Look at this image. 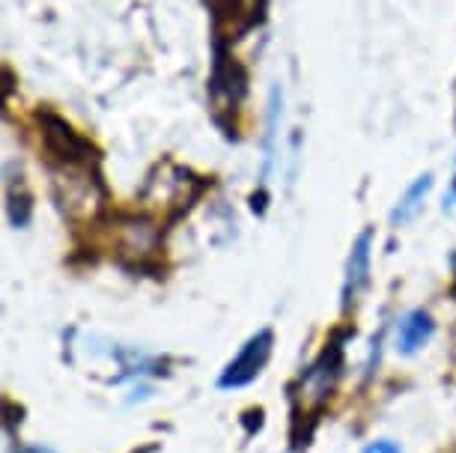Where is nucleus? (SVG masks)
<instances>
[{"label": "nucleus", "mask_w": 456, "mask_h": 453, "mask_svg": "<svg viewBox=\"0 0 456 453\" xmlns=\"http://www.w3.org/2000/svg\"><path fill=\"white\" fill-rule=\"evenodd\" d=\"M272 346H274V335L269 328L256 331V335L248 340L242 346V352H239L233 361L224 367L218 384L221 388H245V384H251L256 376L263 373V367L269 364L272 358Z\"/></svg>", "instance_id": "nucleus-7"}, {"label": "nucleus", "mask_w": 456, "mask_h": 453, "mask_svg": "<svg viewBox=\"0 0 456 453\" xmlns=\"http://www.w3.org/2000/svg\"><path fill=\"white\" fill-rule=\"evenodd\" d=\"M54 194L66 218L87 221L105 209L108 191L99 179L96 167H57Z\"/></svg>", "instance_id": "nucleus-3"}, {"label": "nucleus", "mask_w": 456, "mask_h": 453, "mask_svg": "<svg viewBox=\"0 0 456 453\" xmlns=\"http://www.w3.org/2000/svg\"><path fill=\"white\" fill-rule=\"evenodd\" d=\"M114 256L128 269H150L161 251V230L146 215H117L110 227Z\"/></svg>", "instance_id": "nucleus-4"}, {"label": "nucleus", "mask_w": 456, "mask_h": 453, "mask_svg": "<svg viewBox=\"0 0 456 453\" xmlns=\"http://www.w3.org/2000/svg\"><path fill=\"white\" fill-rule=\"evenodd\" d=\"M436 331V322L433 316L427 311H411L400 320V328H397V349L403 355H415L420 346L433 337Z\"/></svg>", "instance_id": "nucleus-9"}, {"label": "nucleus", "mask_w": 456, "mask_h": 453, "mask_svg": "<svg viewBox=\"0 0 456 453\" xmlns=\"http://www.w3.org/2000/svg\"><path fill=\"white\" fill-rule=\"evenodd\" d=\"M21 453H51L48 448H24Z\"/></svg>", "instance_id": "nucleus-13"}, {"label": "nucleus", "mask_w": 456, "mask_h": 453, "mask_svg": "<svg viewBox=\"0 0 456 453\" xmlns=\"http://www.w3.org/2000/svg\"><path fill=\"white\" fill-rule=\"evenodd\" d=\"M248 96V72L239 60L230 54L224 42H212V72H209V101L212 119L224 128L227 138H233V114Z\"/></svg>", "instance_id": "nucleus-1"}, {"label": "nucleus", "mask_w": 456, "mask_h": 453, "mask_svg": "<svg viewBox=\"0 0 456 453\" xmlns=\"http://www.w3.org/2000/svg\"><path fill=\"white\" fill-rule=\"evenodd\" d=\"M206 6L212 12V42L230 45L265 19L269 0H206Z\"/></svg>", "instance_id": "nucleus-6"}, {"label": "nucleus", "mask_w": 456, "mask_h": 453, "mask_svg": "<svg viewBox=\"0 0 456 453\" xmlns=\"http://www.w3.org/2000/svg\"><path fill=\"white\" fill-rule=\"evenodd\" d=\"M340 370H343V346L340 340H331L320 352V358L301 373L296 388V417H311L314 421V415L329 403L334 384L340 379Z\"/></svg>", "instance_id": "nucleus-5"}, {"label": "nucleus", "mask_w": 456, "mask_h": 453, "mask_svg": "<svg viewBox=\"0 0 456 453\" xmlns=\"http://www.w3.org/2000/svg\"><path fill=\"white\" fill-rule=\"evenodd\" d=\"M370 247H373V233L361 230L352 242L349 260H346V278H343V311H352L358 304L361 293L370 284Z\"/></svg>", "instance_id": "nucleus-8"}, {"label": "nucleus", "mask_w": 456, "mask_h": 453, "mask_svg": "<svg viewBox=\"0 0 456 453\" xmlns=\"http://www.w3.org/2000/svg\"><path fill=\"white\" fill-rule=\"evenodd\" d=\"M37 128L42 150L51 165L57 167H96L99 165V150L93 147L87 138H81L63 117L54 110L42 108L37 110Z\"/></svg>", "instance_id": "nucleus-2"}, {"label": "nucleus", "mask_w": 456, "mask_h": 453, "mask_svg": "<svg viewBox=\"0 0 456 453\" xmlns=\"http://www.w3.org/2000/svg\"><path fill=\"white\" fill-rule=\"evenodd\" d=\"M429 191H433V174H420L415 182L406 188V194L397 200V206L391 212V224L406 227L409 221H415L420 215V209H424V200Z\"/></svg>", "instance_id": "nucleus-10"}, {"label": "nucleus", "mask_w": 456, "mask_h": 453, "mask_svg": "<svg viewBox=\"0 0 456 453\" xmlns=\"http://www.w3.org/2000/svg\"><path fill=\"white\" fill-rule=\"evenodd\" d=\"M30 215H33V198H30L28 188H24L21 174L19 176L6 174V218H10V224L15 230L28 227Z\"/></svg>", "instance_id": "nucleus-11"}, {"label": "nucleus", "mask_w": 456, "mask_h": 453, "mask_svg": "<svg viewBox=\"0 0 456 453\" xmlns=\"http://www.w3.org/2000/svg\"><path fill=\"white\" fill-rule=\"evenodd\" d=\"M364 453H403L394 441H373Z\"/></svg>", "instance_id": "nucleus-12"}]
</instances>
